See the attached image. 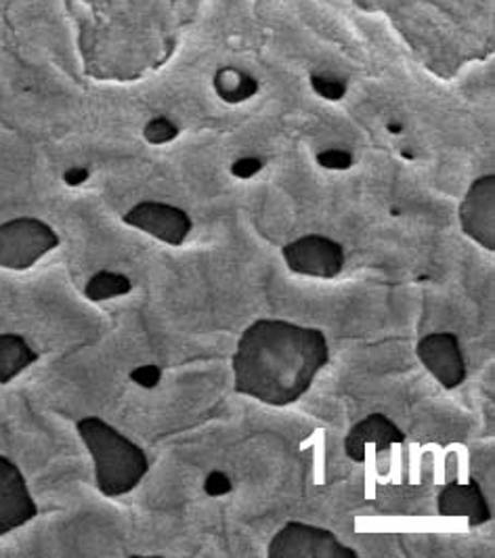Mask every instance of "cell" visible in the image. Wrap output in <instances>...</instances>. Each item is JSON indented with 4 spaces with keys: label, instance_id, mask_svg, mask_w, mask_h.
<instances>
[{
    "label": "cell",
    "instance_id": "obj_1",
    "mask_svg": "<svg viewBox=\"0 0 495 558\" xmlns=\"http://www.w3.org/2000/svg\"><path fill=\"white\" fill-rule=\"evenodd\" d=\"M326 363L328 340L322 330L283 319H261L238 342L233 355L236 391L283 408L311 389Z\"/></svg>",
    "mask_w": 495,
    "mask_h": 558
},
{
    "label": "cell",
    "instance_id": "obj_2",
    "mask_svg": "<svg viewBox=\"0 0 495 558\" xmlns=\"http://www.w3.org/2000/svg\"><path fill=\"white\" fill-rule=\"evenodd\" d=\"M76 430L95 462L97 487L106 498H120L138 487L149 462L137 444L97 416L81 420Z\"/></svg>",
    "mask_w": 495,
    "mask_h": 558
},
{
    "label": "cell",
    "instance_id": "obj_3",
    "mask_svg": "<svg viewBox=\"0 0 495 558\" xmlns=\"http://www.w3.org/2000/svg\"><path fill=\"white\" fill-rule=\"evenodd\" d=\"M59 246V233L36 217H17L0 223V269L28 271Z\"/></svg>",
    "mask_w": 495,
    "mask_h": 558
},
{
    "label": "cell",
    "instance_id": "obj_4",
    "mask_svg": "<svg viewBox=\"0 0 495 558\" xmlns=\"http://www.w3.org/2000/svg\"><path fill=\"white\" fill-rule=\"evenodd\" d=\"M271 558H358L359 555L340 544L328 530L292 521L277 531L269 544Z\"/></svg>",
    "mask_w": 495,
    "mask_h": 558
},
{
    "label": "cell",
    "instance_id": "obj_5",
    "mask_svg": "<svg viewBox=\"0 0 495 558\" xmlns=\"http://www.w3.org/2000/svg\"><path fill=\"white\" fill-rule=\"evenodd\" d=\"M122 223L168 246H183L193 229L192 217L183 208L156 199H143L131 206L124 213Z\"/></svg>",
    "mask_w": 495,
    "mask_h": 558
},
{
    "label": "cell",
    "instance_id": "obj_6",
    "mask_svg": "<svg viewBox=\"0 0 495 558\" xmlns=\"http://www.w3.org/2000/svg\"><path fill=\"white\" fill-rule=\"evenodd\" d=\"M281 252L288 269L306 278H336L345 267L342 246L319 233L303 235L286 244Z\"/></svg>",
    "mask_w": 495,
    "mask_h": 558
},
{
    "label": "cell",
    "instance_id": "obj_7",
    "mask_svg": "<svg viewBox=\"0 0 495 558\" xmlns=\"http://www.w3.org/2000/svg\"><path fill=\"white\" fill-rule=\"evenodd\" d=\"M460 225L470 240L495 252V174L472 181L458 210Z\"/></svg>",
    "mask_w": 495,
    "mask_h": 558
},
{
    "label": "cell",
    "instance_id": "obj_8",
    "mask_svg": "<svg viewBox=\"0 0 495 558\" xmlns=\"http://www.w3.org/2000/svg\"><path fill=\"white\" fill-rule=\"evenodd\" d=\"M38 514L20 466L0 453V537L28 525Z\"/></svg>",
    "mask_w": 495,
    "mask_h": 558
},
{
    "label": "cell",
    "instance_id": "obj_9",
    "mask_svg": "<svg viewBox=\"0 0 495 558\" xmlns=\"http://www.w3.org/2000/svg\"><path fill=\"white\" fill-rule=\"evenodd\" d=\"M418 357L445 389H456L467 378L460 342L449 332L424 336L418 344Z\"/></svg>",
    "mask_w": 495,
    "mask_h": 558
},
{
    "label": "cell",
    "instance_id": "obj_10",
    "mask_svg": "<svg viewBox=\"0 0 495 558\" xmlns=\"http://www.w3.org/2000/svg\"><path fill=\"white\" fill-rule=\"evenodd\" d=\"M403 441L406 435L393 420L385 414H370L349 430L345 449L353 462H367Z\"/></svg>",
    "mask_w": 495,
    "mask_h": 558
},
{
    "label": "cell",
    "instance_id": "obj_11",
    "mask_svg": "<svg viewBox=\"0 0 495 558\" xmlns=\"http://www.w3.org/2000/svg\"><path fill=\"white\" fill-rule=\"evenodd\" d=\"M440 517H467L470 525L492 519V508L476 483H449L439 494Z\"/></svg>",
    "mask_w": 495,
    "mask_h": 558
},
{
    "label": "cell",
    "instance_id": "obj_12",
    "mask_svg": "<svg viewBox=\"0 0 495 558\" xmlns=\"http://www.w3.org/2000/svg\"><path fill=\"white\" fill-rule=\"evenodd\" d=\"M213 90L225 106H244L258 97L261 81L247 68L236 63H222L213 74Z\"/></svg>",
    "mask_w": 495,
    "mask_h": 558
},
{
    "label": "cell",
    "instance_id": "obj_13",
    "mask_svg": "<svg viewBox=\"0 0 495 558\" xmlns=\"http://www.w3.org/2000/svg\"><path fill=\"white\" fill-rule=\"evenodd\" d=\"M36 362L38 353L24 336L13 332L0 335V385H9Z\"/></svg>",
    "mask_w": 495,
    "mask_h": 558
},
{
    "label": "cell",
    "instance_id": "obj_14",
    "mask_svg": "<svg viewBox=\"0 0 495 558\" xmlns=\"http://www.w3.org/2000/svg\"><path fill=\"white\" fill-rule=\"evenodd\" d=\"M131 290H133V281L126 276L101 269L86 281L84 296L93 303H106L118 296H126Z\"/></svg>",
    "mask_w": 495,
    "mask_h": 558
},
{
    "label": "cell",
    "instance_id": "obj_15",
    "mask_svg": "<svg viewBox=\"0 0 495 558\" xmlns=\"http://www.w3.org/2000/svg\"><path fill=\"white\" fill-rule=\"evenodd\" d=\"M309 86H311L313 95H317L322 101H328V104H340L349 93V81L340 74L326 72V70L311 72Z\"/></svg>",
    "mask_w": 495,
    "mask_h": 558
},
{
    "label": "cell",
    "instance_id": "obj_16",
    "mask_svg": "<svg viewBox=\"0 0 495 558\" xmlns=\"http://www.w3.org/2000/svg\"><path fill=\"white\" fill-rule=\"evenodd\" d=\"M141 135H143L145 143H149L154 147H162V145H168V143L181 137V126L174 118H170L166 113H158V116H152L143 124Z\"/></svg>",
    "mask_w": 495,
    "mask_h": 558
},
{
    "label": "cell",
    "instance_id": "obj_17",
    "mask_svg": "<svg viewBox=\"0 0 495 558\" xmlns=\"http://www.w3.org/2000/svg\"><path fill=\"white\" fill-rule=\"evenodd\" d=\"M315 162L317 167L328 172H347L355 167V156L345 147H326L317 151Z\"/></svg>",
    "mask_w": 495,
    "mask_h": 558
},
{
    "label": "cell",
    "instance_id": "obj_18",
    "mask_svg": "<svg viewBox=\"0 0 495 558\" xmlns=\"http://www.w3.org/2000/svg\"><path fill=\"white\" fill-rule=\"evenodd\" d=\"M263 168H265V160L263 158H258V156H240L238 160L231 162L229 172L238 181H250L256 174H261Z\"/></svg>",
    "mask_w": 495,
    "mask_h": 558
},
{
    "label": "cell",
    "instance_id": "obj_19",
    "mask_svg": "<svg viewBox=\"0 0 495 558\" xmlns=\"http://www.w3.org/2000/svg\"><path fill=\"white\" fill-rule=\"evenodd\" d=\"M131 380L143 389H154L162 380V369L158 365H141L131 372Z\"/></svg>",
    "mask_w": 495,
    "mask_h": 558
},
{
    "label": "cell",
    "instance_id": "obj_20",
    "mask_svg": "<svg viewBox=\"0 0 495 558\" xmlns=\"http://www.w3.org/2000/svg\"><path fill=\"white\" fill-rule=\"evenodd\" d=\"M231 489H233V485H231L229 476L225 475V473H220V471H213L210 475L206 476V481H204V492H206V496H210V498L227 496Z\"/></svg>",
    "mask_w": 495,
    "mask_h": 558
},
{
    "label": "cell",
    "instance_id": "obj_21",
    "mask_svg": "<svg viewBox=\"0 0 495 558\" xmlns=\"http://www.w3.org/2000/svg\"><path fill=\"white\" fill-rule=\"evenodd\" d=\"M61 181H63V185H68V187H72V190H79V187H83V185H86V183L90 181V168H65L63 174H61Z\"/></svg>",
    "mask_w": 495,
    "mask_h": 558
},
{
    "label": "cell",
    "instance_id": "obj_22",
    "mask_svg": "<svg viewBox=\"0 0 495 558\" xmlns=\"http://www.w3.org/2000/svg\"><path fill=\"white\" fill-rule=\"evenodd\" d=\"M386 133L399 137L406 133V124L401 120H390V122H386Z\"/></svg>",
    "mask_w": 495,
    "mask_h": 558
},
{
    "label": "cell",
    "instance_id": "obj_23",
    "mask_svg": "<svg viewBox=\"0 0 495 558\" xmlns=\"http://www.w3.org/2000/svg\"><path fill=\"white\" fill-rule=\"evenodd\" d=\"M401 158H406V160H413V158H415V154H413V149H410V147H403V149H401Z\"/></svg>",
    "mask_w": 495,
    "mask_h": 558
}]
</instances>
